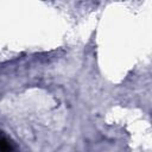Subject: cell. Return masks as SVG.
<instances>
[{
	"label": "cell",
	"mask_w": 152,
	"mask_h": 152,
	"mask_svg": "<svg viewBox=\"0 0 152 152\" xmlns=\"http://www.w3.org/2000/svg\"><path fill=\"white\" fill-rule=\"evenodd\" d=\"M12 150V146L5 138H0V151H10Z\"/></svg>",
	"instance_id": "6da1fadb"
}]
</instances>
